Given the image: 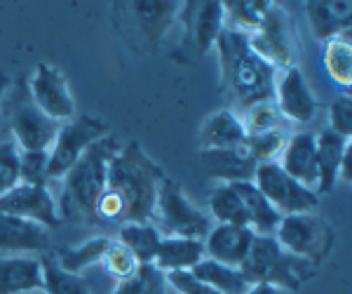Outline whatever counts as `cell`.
Returning a JSON list of instances; mask_svg holds the SVG:
<instances>
[{
    "label": "cell",
    "mask_w": 352,
    "mask_h": 294,
    "mask_svg": "<svg viewBox=\"0 0 352 294\" xmlns=\"http://www.w3.org/2000/svg\"><path fill=\"white\" fill-rule=\"evenodd\" d=\"M190 273L195 280H200L202 285H207L209 290H214L219 294H244L249 287V282L244 280L240 269L226 266V264L214 262V259H209V257L197 262L195 266L190 269Z\"/></svg>",
    "instance_id": "obj_26"
},
{
    "label": "cell",
    "mask_w": 352,
    "mask_h": 294,
    "mask_svg": "<svg viewBox=\"0 0 352 294\" xmlns=\"http://www.w3.org/2000/svg\"><path fill=\"white\" fill-rule=\"evenodd\" d=\"M200 162L204 172L221 184H240L252 182L256 162L247 154L244 146L237 149H217V151H200Z\"/></svg>",
    "instance_id": "obj_19"
},
{
    "label": "cell",
    "mask_w": 352,
    "mask_h": 294,
    "mask_svg": "<svg viewBox=\"0 0 352 294\" xmlns=\"http://www.w3.org/2000/svg\"><path fill=\"white\" fill-rule=\"evenodd\" d=\"M10 87H12V81L8 78V73L0 71V116H3V101H5V94H8Z\"/></svg>",
    "instance_id": "obj_42"
},
{
    "label": "cell",
    "mask_w": 352,
    "mask_h": 294,
    "mask_svg": "<svg viewBox=\"0 0 352 294\" xmlns=\"http://www.w3.org/2000/svg\"><path fill=\"white\" fill-rule=\"evenodd\" d=\"M47 151H19V184L50 186Z\"/></svg>",
    "instance_id": "obj_37"
},
{
    "label": "cell",
    "mask_w": 352,
    "mask_h": 294,
    "mask_svg": "<svg viewBox=\"0 0 352 294\" xmlns=\"http://www.w3.org/2000/svg\"><path fill=\"white\" fill-rule=\"evenodd\" d=\"M254 186L270 200L282 217L287 214H303V212H317L320 207V196L315 191L305 189L298 182L282 169L277 162H261L254 169Z\"/></svg>",
    "instance_id": "obj_9"
},
{
    "label": "cell",
    "mask_w": 352,
    "mask_h": 294,
    "mask_svg": "<svg viewBox=\"0 0 352 294\" xmlns=\"http://www.w3.org/2000/svg\"><path fill=\"white\" fill-rule=\"evenodd\" d=\"M207 205H209V219H214L217 224L247 226L249 229V217L247 210H244V202L237 196V191L232 189V184H219L209 193Z\"/></svg>",
    "instance_id": "obj_29"
},
{
    "label": "cell",
    "mask_w": 352,
    "mask_h": 294,
    "mask_svg": "<svg viewBox=\"0 0 352 294\" xmlns=\"http://www.w3.org/2000/svg\"><path fill=\"white\" fill-rule=\"evenodd\" d=\"M167 174L136 141L120 146L109 162V184L113 193L124 205V224L127 222H151L153 205L160 184Z\"/></svg>",
    "instance_id": "obj_1"
},
{
    "label": "cell",
    "mask_w": 352,
    "mask_h": 294,
    "mask_svg": "<svg viewBox=\"0 0 352 294\" xmlns=\"http://www.w3.org/2000/svg\"><path fill=\"white\" fill-rule=\"evenodd\" d=\"M329 129H333L340 137H352V97L343 94V97L333 99L329 106Z\"/></svg>",
    "instance_id": "obj_39"
},
{
    "label": "cell",
    "mask_w": 352,
    "mask_h": 294,
    "mask_svg": "<svg viewBox=\"0 0 352 294\" xmlns=\"http://www.w3.org/2000/svg\"><path fill=\"white\" fill-rule=\"evenodd\" d=\"M287 141H289V134L282 127H275L261 134H249L244 149L254 158L256 165H261V162H277V158L285 151Z\"/></svg>",
    "instance_id": "obj_34"
},
{
    "label": "cell",
    "mask_w": 352,
    "mask_h": 294,
    "mask_svg": "<svg viewBox=\"0 0 352 294\" xmlns=\"http://www.w3.org/2000/svg\"><path fill=\"white\" fill-rule=\"evenodd\" d=\"M118 149H120V144L109 134V137L89 146L80 156V160L61 177V198L59 205H56L61 219L96 224V200L106 191L109 162L118 154Z\"/></svg>",
    "instance_id": "obj_3"
},
{
    "label": "cell",
    "mask_w": 352,
    "mask_h": 294,
    "mask_svg": "<svg viewBox=\"0 0 352 294\" xmlns=\"http://www.w3.org/2000/svg\"><path fill=\"white\" fill-rule=\"evenodd\" d=\"M244 294H292V292H285V290H280V287H275V285L258 282V285H249Z\"/></svg>",
    "instance_id": "obj_41"
},
{
    "label": "cell",
    "mask_w": 352,
    "mask_h": 294,
    "mask_svg": "<svg viewBox=\"0 0 352 294\" xmlns=\"http://www.w3.org/2000/svg\"><path fill=\"white\" fill-rule=\"evenodd\" d=\"M214 50L219 52L221 78L242 106L272 101L277 69L254 52L244 33L223 28Z\"/></svg>",
    "instance_id": "obj_2"
},
{
    "label": "cell",
    "mask_w": 352,
    "mask_h": 294,
    "mask_svg": "<svg viewBox=\"0 0 352 294\" xmlns=\"http://www.w3.org/2000/svg\"><path fill=\"white\" fill-rule=\"evenodd\" d=\"M315 151H317V196L331 193L336 189L338 179L350 182V162H352V139H345L333 129L324 127L320 134H315Z\"/></svg>",
    "instance_id": "obj_15"
},
{
    "label": "cell",
    "mask_w": 352,
    "mask_h": 294,
    "mask_svg": "<svg viewBox=\"0 0 352 294\" xmlns=\"http://www.w3.org/2000/svg\"><path fill=\"white\" fill-rule=\"evenodd\" d=\"M186 21L190 28L192 48L197 54H207L214 50L221 31L226 28L223 5L221 3H188L186 5Z\"/></svg>",
    "instance_id": "obj_21"
},
{
    "label": "cell",
    "mask_w": 352,
    "mask_h": 294,
    "mask_svg": "<svg viewBox=\"0 0 352 294\" xmlns=\"http://www.w3.org/2000/svg\"><path fill=\"white\" fill-rule=\"evenodd\" d=\"M151 224H155L162 235H181V238L197 240H204V235L212 229L209 214H204L169 177H164L157 189Z\"/></svg>",
    "instance_id": "obj_5"
},
{
    "label": "cell",
    "mask_w": 352,
    "mask_h": 294,
    "mask_svg": "<svg viewBox=\"0 0 352 294\" xmlns=\"http://www.w3.org/2000/svg\"><path fill=\"white\" fill-rule=\"evenodd\" d=\"M247 144V129H244L240 116L230 109H217L204 118L200 127V151L217 149H237Z\"/></svg>",
    "instance_id": "obj_20"
},
{
    "label": "cell",
    "mask_w": 352,
    "mask_h": 294,
    "mask_svg": "<svg viewBox=\"0 0 352 294\" xmlns=\"http://www.w3.org/2000/svg\"><path fill=\"white\" fill-rule=\"evenodd\" d=\"M223 5V17H226V28H232L244 36H252L254 31H258V26L265 21L272 3L268 0H230Z\"/></svg>",
    "instance_id": "obj_28"
},
{
    "label": "cell",
    "mask_w": 352,
    "mask_h": 294,
    "mask_svg": "<svg viewBox=\"0 0 352 294\" xmlns=\"http://www.w3.org/2000/svg\"><path fill=\"white\" fill-rule=\"evenodd\" d=\"M204 259V242L197 238H181V235H162L153 266L162 273L174 271H190Z\"/></svg>",
    "instance_id": "obj_24"
},
{
    "label": "cell",
    "mask_w": 352,
    "mask_h": 294,
    "mask_svg": "<svg viewBox=\"0 0 352 294\" xmlns=\"http://www.w3.org/2000/svg\"><path fill=\"white\" fill-rule=\"evenodd\" d=\"M280 165L294 182H298L305 189L315 191L320 184V172H317V151H315V134L310 132H298L292 134L282 151V156L277 158Z\"/></svg>",
    "instance_id": "obj_18"
},
{
    "label": "cell",
    "mask_w": 352,
    "mask_h": 294,
    "mask_svg": "<svg viewBox=\"0 0 352 294\" xmlns=\"http://www.w3.org/2000/svg\"><path fill=\"white\" fill-rule=\"evenodd\" d=\"M254 238H256V233L252 229H247V226L214 224L202 240L204 257L226 264V266L240 269L249 250H252Z\"/></svg>",
    "instance_id": "obj_17"
},
{
    "label": "cell",
    "mask_w": 352,
    "mask_h": 294,
    "mask_svg": "<svg viewBox=\"0 0 352 294\" xmlns=\"http://www.w3.org/2000/svg\"><path fill=\"white\" fill-rule=\"evenodd\" d=\"M26 294H43L41 290H36V292H26Z\"/></svg>",
    "instance_id": "obj_43"
},
{
    "label": "cell",
    "mask_w": 352,
    "mask_h": 294,
    "mask_svg": "<svg viewBox=\"0 0 352 294\" xmlns=\"http://www.w3.org/2000/svg\"><path fill=\"white\" fill-rule=\"evenodd\" d=\"M237 196L242 198L244 210L249 217V229L256 235H275L277 226H280L282 214L270 205V200L254 186V182H240L232 184Z\"/></svg>",
    "instance_id": "obj_25"
},
{
    "label": "cell",
    "mask_w": 352,
    "mask_h": 294,
    "mask_svg": "<svg viewBox=\"0 0 352 294\" xmlns=\"http://www.w3.org/2000/svg\"><path fill=\"white\" fill-rule=\"evenodd\" d=\"M275 240L285 252L305 259L320 269L336 238H333V229L320 212H303L282 217L275 231Z\"/></svg>",
    "instance_id": "obj_7"
},
{
    "label": "cell",
    "mask_w": 352,
    "mask_h": 294,
    "mask_svg": "<svg viewBox=\"0 0 352 294\" xmlns=\"http://www.w3.org/2000/svg\"><path fill=\"white\" fill-rule=\"evenodd\" d=\"M99 266L106 271L109 275H113L118 282L120 280H127L129 275L136 273V269L141 266L139 262L134 259V254L127 250L124 245H120L118 240H111V245L106 247L104 257H101Z\"/></svg>",
    "instance_id": "obj_36"
},
{
    "label": "cell",
    "mask_w": 352,
    "mask_h": 294,
    "mask_svg": "<svg viewBox=\"0 0 352 294\" xmlns=\"http://www.w3.org/2000/svg\"><path fill=\"white\" fill-rule=\"evenodd\" d=\"M41 271L43 294H89V287L82 280V275L68 273L56 264L54 257H41Z\"/></svg>",
    "instance_id": "obj_32"
},
{
    "label": "cell",
    "mask_w": 352,
    "mask_h": 294,
    "mask_svg": "<svg viewBox=\"0 0 352 294\" xmlns=\"http://www.w3.org/2000/svg\"><path fill=\"white\" fill-rule=\"evenodd\" d=\"M19 184V149L12 139L0 141V198Z\"/></svg>",
    "instance_id": "obj_38"
},
{
    "label": "cell",
    "mask_w": 352,
    "mask_h": 294,
    "mask_svg": "<svg viewBox=\"0 0 352 294\" xmlns=\"http://www.w3.org/2000/svg\"><path fill=\"white\" fill-rule=\"evenodd\" d=\"M350 33H343L338 38L324 43V71L333 83L343 90H350L352 85V43Z\"/></svg>",
    "instance_id": "obj_31"
},
{
    "label": "cell",
    "mask_w": 352,
    "mask_h": 294,
    "mask_svg": "<svg viewBox=\"0 0 352 294\" xmlns=\"http://www.w3.org/2000/svg\"><path fill=\"white\" fill-rule=\"evenodd\" d=\"M111 127L101 118L94 116H76L73 120L61 123L54 144L50 146V182H61V177L80 160V156L96 144L99 139L109 137Z\"/></svg>",
    "instance_id": "obj_8"
},
{
    "label": "cell",
    "mask_w": 352,
    "mask_h": 294,
    "mask_svg": "<svg viewBox=\"0 0 352 294\" xmlns=\"http://www.w3.org/2000/svg\"><path fill=\"white\" fill-rule=\"evenodd\" d=\"M111 294H167V280L153 264H141L134 275L120 280Z\"/></svg>",
    "instance_id": "obj_33"
},
{
    "label": "cell",
    "mask_w": 352,
    "mask_h": 294,
    "mask_svg": "<svg viewBox=\"0 0 352 294\" xmlns=\"http://www.w3.org/2000/svg\"><path fill=\"white\" fill-rule=\"evenodd\" d=\"M240 120L249 137V134H261V132H268V129L280 127L282 116L277 111L275 101H258V104L244 106V116Z\"/></svg>",
    "instance_id": "obj_35"
},
{
    "label": "cell",
    "mask_w": 352,
    "mask_h": 294,
    "mask_svg": "<svg viewBox=\"0 0 352 294\" xmlns=\"http://www.w3.org/2000/svg\"><path fill=\"white\" fill-rule=\"evenodd\" d=\"M50 247V229L28 219L0 214V252L5 257H36Z\"/></svg>",
    "instance_id": "obj_16"
},
{
    "label": "cell",
    "mask_w": 352,
    "mask_h": 294,
    "mask_svg": "<svg viewBox=\"0 0 352 294\" xmlns=\"http://www.w3.org/2000/svg\"><path fill=\"white\" fill-rule=\"evenodd\" d=\"M272 101H275L282 118L292 123H300V125L310 123L317 116V109H320L317 94L312 92L308 78H305L298 64L277 71Z\"/></svg>",
    "instance_id": "obj_11"
},
{
    "label": "cell",
    "mask_w": 352,
    "mask_h": 294,
    "mask_svg": "<svg viewBox=\"0 0 352 294\" xmlns=\"http://www.w3.org/2000/svg\"><path fill=\"white\" fill-rule=\"evenodd\" d=\"M164 280L179 294H219L214 290H209L207 285H202L200 280L192 278L190 271H174V273H164Z\"/></svg>",
    "instance_id": "obj_40"
},
{
    "label": "cell",
    "mask_w": 352,
    "mask_h": 294,
    "mask_svg": "<svg viewBox=\"0 0 352 294\" xmlns=\"http://www.w3.org/2000/svg\"><path fill=\"white\" fill-rule=\"evenodd\" d=\"M252 50L261 59H265L270 66H275L277 71L289 69L296 64L294 59V43H292V31H289L287 14L280 5L272 3L265 21L258 26V31H254L252 36H247Z\"/></svg>",
    "instance_id": "obj_12"
},
{
    "label": "cell",
    "mask_w": 352,
    "mask_h": 294,
    "mask_svg": "<svg viewBox=\"0 0 352 294\" xmlns=\"http://www.w3.org/2000/svg\"><path fill=\"white\" fill-rule=\"evenodd\" d=\"M120 5H124L122 10L127 19L132 21L136 36L151 50L160 48L167 31L184 10V3H164V0H134V3Z\"/></svg>",
    "instance_id": "obj_14"
},
{
    "label": "cell",
    "mask_w": 352,
    "mask_h": 294,
    "mask_svg": "<svg viewBox=\"0 0 352 294\" xmlns=\"http://www.w3.org/2000/svg\"><path fill=\"white\" fill-rule=\"evenodd\" d=\"M240 271L249 285L265 282L294 294L317 273V266L285 252L277 245L275 235H256Z\"/></svg>",
    "instance_id": "obj_4"
},
{
    "label": "cell",
    "mask_w": 352,
    "mask_h": 294,
    "mask_svg": "<svg viewBox=\"0 0 352 294\" xmlns=\"http://www.w3.org/2000/svg\"><path fill=\"white\" fill-rule=\"evenodd\" d=\"M41 287V257H0V294H26Z\"/></svg>",
    "instance_id": "obj_23"
},
{
    "label": "cell",
    "mask_w": 352,
    "mask_h": 294,
    "mask_svg": "<svg viewBox=\"0 0 352 294\" xmlns=\"http://www.w3.org/2000/svg\"><path fill=\"white\" fill-rule=\"evenodd\" d=\"M26 92L33 104L52 120L68 123L76 118V99L66 76L47 61H41L31 73V78L26 81Z\"/></svg>",
    "instance_id": "obj_10"
},
{
    "label": "cell",
    "mask_w": 352,
    "mask_h": 294,
    "mask_svg": "<svg viewBox=\"0 0 352 294\" xmlns=\"http://www.w3.org/2000/svg\"><path fill=\"white\" fill-rule=\"evenodd\" d=\"M111 240L113 238H109V235H94V238L85 240L76 247H66V250L56 254V264L64 271H68V273L80 275L85 269L101 262V257H104L106 247L111 245Z\"/></svg>",
    "instance_id": "obj_30"
},
{
    "label": "cell",
    "mask_w": 352,
    "mask_h": 294,
    "mask_svg": "<svg viewBox=\"0 0 352 294\" xmlns=\"http://www.w3.org/2000/svg\"><path fill=\"white\" fill-rule=\"evenodd\" d=\"M310 28L322 43L352 31V3L350 0H320L305 3Z\"/></svg>",
    "instance_id": "obj_22"
},
{
    "label": "cell",
    "mask_w": 352,
    "mask_h": 294,
    "mask_svg": "<svg viewBox=\"0 0 352 294\" xmlns=\"http://www.w3.org/2000/svg\"><path fill=\"white\" fill-rule=\"evenodd\" d=\"M0 214L28 219L45 229H54L61 224L59 207H56L54 196L50 193V186L16 184L12 191L0 198Z\"/></svg>",
    "instance_id": "obj_13"
},
{
    "label": "cell",
    "mask_w": 352,
    "mask_h": 294,
    "mask_svg": "<svg viewBox=\"0 0 352 294\" xmlns=\"http://www.w3.org/2000/svg\"><path fill=\"white\" fill-rule=\"evenodd\" d=\"M162 233L157 231L155 224L151 222H127L120 224V233L118 242L127 247L134 254L139 264H153L155 262L157 247H160Z\"/></svg>",
    "instance_id": "obj_27"
},
{
    "label": "cell",
    "mask_w": 352,
    "mask_h": 294,
    "mask_svg": "<svg viewBox=\"0 0 352 294\" xmlns=\"http://www.w3.org/2000/svg\"><path fill=\"white\" fill-rule=\"evenodd\" d=\"M3 113L8 118L10 132H12V144L19 151H50L61 127V123L47 118L33 104L26 92V85L14 87L12 94L8 90L3 101Z\"/></svg>",
    "instance_id": "obj_6"
}]
</instances>
